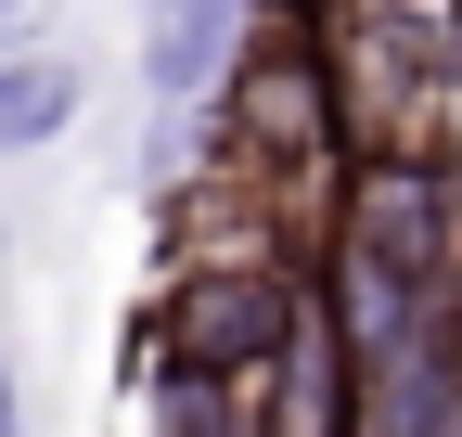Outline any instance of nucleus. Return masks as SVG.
<instances>
[{
  "mask_svg": "<svg viewBox=\"0 0 462 437\" xmlns=\"http://www.w3.org/2000/svg\"><path fill=\"white\" fill-rule=\"evenodd\" d=\"M270 412H282V424H346V412H360V399L334 386V335H321V321H296V348H282V386H270Z\"/></svg>",
  "mask_w": 462,
  "mask_h": 437,
  "instance_id": "obj_3",
  "label": "nucleus"
},
{
  "mask_svg": "<svg viewBox=\"0 0 462 437\" xmlns=\"http://www.w3.org/2000/svg\"><path fill=\"white\" fill-rule=\"evenodd\" d=\"M282 348H296V296H282L270 257H193L180 296H167L154 321V360L167 373H282Z\"/></svg>",
  "mask_w": 462,
  "mask_h": 437,
  "instance_id": "obj_2",
  "label": "nucleus"
},
{
  "mask_svg": "<svg viewBox=\"0 0 462 437\" xmlns=\"http://www.w3.org/2000/svg\"><path fill=\"white\" fill-rule=\"evenodd\" d=\"M65 103H78V78H65V65H0V154L39 142V129H65Z\"/></svg>",
  "mask_w": 462,
  "mask_h": 437,
  "instance_id": "obj_4",
  "label": "nucleus"
},
{
  "mask_svg": "<svg viewBox=\"0 0 462 437\" xmlns=\"http://www.w3.org/2000/svg\"><path fill=\"white\" fill-rule=\"evenodd\" d=\"M0 424H14V386H0Z\"/></svg>",
  "mask_w": 462,
  "mask_h": 437,
  "instance_id": "obj_5",
  "label": "nucleus"
},
{
  "mask_svg": "<svg viewBox=\"0 0 462 437\" xmlns=\"http://www.w3.org/2000/svg\"><path fill=\"white\" fill-rule=\"evenodd\" d=\"M346 142L360 154H437L462 142V0H360L334 39Z\"/></svg>",
  "mask_w": 462,
  "mask_h": 437,
  "instance_id": "obj_1",
  "label": "nucleus"
}]
</instances>
